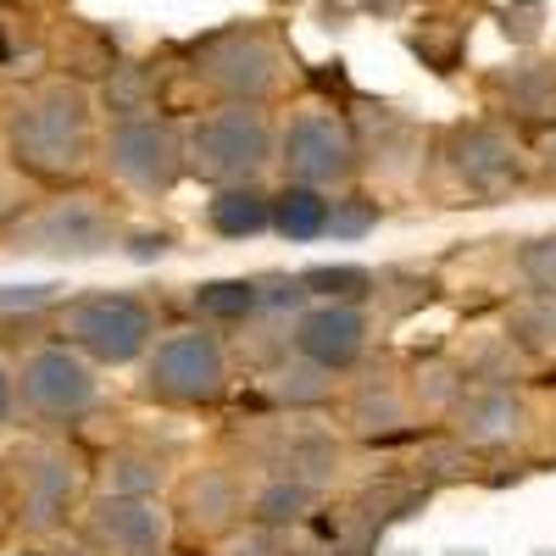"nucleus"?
Wrapping results in <instances>:
<instances>
[{
    "mask_svg": "<svg viewBox=\"0 0 556 556\" xmlns=\"http://www.w3.org/2000/svg\"><path fill=\"white\" fill-rule=\"evenodd\" d=\"M262 306L267 312H306V285L301 278H262Z\"/></svg>",
    "mask_w": 556,
    "mask_h": 556,
    "instance_id": "nucleus-30",
    "label": "nucleus"
},
{
    "mask_svg": "<svg viewBox=\"0 0 556 556\" xmlns=\"http://www.w3.org/2000/svg\"><path fill=\"white\" fill-rule=\"evenodd\" d=\"M228 556H273V540H267V534H251V540H235V545H228Z\"/></svg>",
    "mask_w": 556,
    "mask_h": 556,
    "instance_id": "nucleus-35",
    "label": "nucleus"
},
{
    "mask_svg": "<svg viewBox=\"0 0 556 556\" xmlns=\"http://www.w3.org/2000/svg\"><path fill=\"white\" fill-rule=\"evenodd\" d=\"M506 96H513V112L540 123V117H556V67L534 62V67H518L513 84H506Z\"/></svg>",
    "mask_w": 556,
    "mask_h": 556,
    "instance_id": "nucleus-22",
    "label": "nucleus"
},
{
    "mask_svg": "<svg viewBox=\"0 0 556 556\" xmlns=\"http://www.w3.org/2000/svg\"><path fill=\"white\" fill-rule=\"evenodd\" d=\"M367 351V312L356 301H317L295 323V356L323 367V374H345Z\"/></svg>",
    "mask_w": 556,
    "mask_h": 556,
    "instance_id": "nucleus-10",
    "label": "nucleus"
},
{
    "mask_svg": "<svg viewBox=\"0 0 556 556\" xmlns=\"http://www.w3.org/2000/svg\"><path fill=\"white\" fill-rule=\"evenodd\" d=\"M112 245H117V217L101 201H89V195L51 201L34 223L17 228V251H34V256L84 262V256H106Z\"/></svg>",
    "mask_w": 556,
    "mask_h": 556,
    "instance_id": "nucleus-9",
    "label": "nucleus"
},
{
    "mask_svg": "<svg viewBox=\"0 0 556 556\" xmlns=\"http://www.w3.org/2000/svg\"><path fill=\"white\" fill-rule=\"evenodd\" d=\"M506 329H513V345H523V351H545L551 334H556V312H545V306H518Z\"/></svg>",
    "mask_w": 556,
    "mask_h": 556,
    "instance_id": "nucleus-28",
    "label": "nucleus"
},
{
    "mask_svg": "<svg viewBox=\"0 0 556 556\" xmlns=\"http://www.w3.org/2000/svg\"><path fill=\"white\" fill-rule=\"evenodd\" d=\"M518 267L534 278V285H551V278H556V240H534V245H523V251H518Z\"/></svg>",
    "mask_w": 556,
    "mask_h": 556,
    "instance_id": "nucleus-31",
    "label": "nucleus"
},
{
    "mask_svg": "<svg viewBox=\"0 0 556 556\" xmlns=\"http://www.w3.org/2000/svg\"><path fill=\"white\" fill-rule=\"evenodd\" d=\"M329 212L334 201L312 190V184H285L273 195V235H285L290 245H306V240H323L329 235Z\"/></svg>",
    "mask_w": 556,
    "mask_h": 556,
    "instance_id": "nucleus-16",
    "label": "nucleus"
},
{
    "mask_svg": "<svg viewBox=\"0 0 556 556\" xmlns=\"http://www.w3.org/2000/svg\"><path fill=\"white\" fill-rule=\"evenodd\" d=\"M406 424V412L395 401V390H362L351 401V429L356 434H395Z\"/></svg>",
    "mask_w": 556,
    "mask_h": 556,
    "instance_id": "nucleus-25",
    "label": "nucleus"
},
{
    "mask_svg": "<svg viewBox=\"0 0 556 556\" xmlns=\"http://www.w3.org/2000/svg\"><path fill=\"white\" fill-rule=\"evenodd\" d=\"M451 424H456V440H468V445H501V440L518 434L523 406H518V395L506 384H479V390L456 395Z\"/></svg>",
    "mask_w": 556,
    "mask_h": 556,
    "instance_id": "nucleus-13",
    "label": "nucleus"
},
{
    "mask_svg": "<svg viewBox=\"0 0 556 556\" xmlns=\"http://www.w3.org/2000/svg\"><path fill=\"white\" fill-rule=\"evenodd\" d=\"M184 513H190L201 529H223L228 518L240 513V490L228 473H201L190 479V490H184Z\"/></svg>",
    "mask_w": 556,
    "mask_h": 556,
    "instance_id": "nucleus-20",
    "label": "nucleus"
},
{
    "mask_svg": "<svg viewBox=\"0 0 556 556\" xmlns=\"http://www.w3.org/2000/svg\"><path fill=\"white\" fill-rule=\"evenodd\" d=\"M195 73L228 106H262L278 84V51L262 28H223L201 45Z\"/></svg>",
    "mask_w": 556,
    "mask_h": 556,
    "instance_id": "nucleus-7",
    "label": "nucleus"
},
{
    "mask_svg": "<svg viewBox=\"0 0 556 556\" xmlns=\"http://www.w3.org/2000/svg\"><path fill=\"white\" fill-rule=\"evenodd\" d=\"M12 406H17V379H12V367L0 362V424L12 417Z\"/></svg>",
    "mask_w": 556,
    "mask_h": 556,
    "instance_id": "nucleus-34",
    "label": "nucleus"
},
{
    "mask_svg": "<svg viewBox=\"0 0 556 556\" xmlns=\"http://www.w3.org/2000/svg\"><path fill=\"white\" fill-rule=\"evenodd\" d=\"M334 468H340V451L323 440V434H301L285 456H278V479H295L306 490H323V484L334 479Z\"/></svg>",
    "mask_w": 556,
    "mask_h": 556,
    "instance_id": "nucleus-19",
    "label": "nucleus"
},
{
    "mask_svg": "<svg viewBox=\"0 0 556 556\" xmlns=\"http://www.w3.org/2000/svg\"><path fill=\"white\" fill-rule=\"evenodd\" d=\"M51 301V285H0V312H34Z\"/></svg>",
    "mask_w": 556,
    "mask_h": 556,
    "instance_id": "nucleus-32",
    "label": "nucleus"
},
{
    "mask_svg": "<svg viewBox=\"0 0 556 556\" xmlns=\"http://www.w3.org/2000/svg\"><path fill=\"white\" fill-rule=\"evenodd\" d=\"M89 540L106 556H162L167 518L151 495H101L89 513Z\"/></svg>",
    "mask_w": 556,
    "mask_h": 556,
    "instance_id": "nucleus-12",
    "label": "nucleus"
},
{
    "mask_svg": "<svg viewBox=\"0 0 556 556\" xmlns=\"http://www.w3.org/2000/svg\"><path fill=\"white\" fill-rule=\"evenodd\" d=\"M278 162H285L290 184H312V190H329V184H345L362 167V146L345 117L334 112H306L285 128L278 139Z\"/></svg>",
    "mask_w": 556,
    "mask_h": 556,
    "instance_id": "nucleus-8",
    "label": "nucleus"
},
{
    "mask_svg": "<svg viewBox=\"0 0 556 556\" xmlns=\"http://www.w3.org/2000/svg\"><path fill=\"white\" fill-rule=\"evenodd\" d=\"M101 156L123 184H134V190H146V195H167L173 184L190 173V146H184V134L167 117L112 123Z\"/></svg>",
    "mask_w": 556,
    "mask_h": 556,
    "instance_id": "nucleus-6",
    "label": "nucleus"
},
{
    "mask_svg": "<svg viewBox=\"0 0 556 556\" xmlns=\"http://www.w3.org/2000/svg\"><path fill=\"white\" fill-rule=\"evenodd\" d=\"M190 173L228 190V184H256V173L273 162V128L256 106H223L190 128Z\"/></svg>",
    "mask_w": 556,
    "mask_h": 556,
    "instance_id": "nucleus-3",
    "label": "nucleus"
},
{
    "mask_svg": "<svg viewBox=\"0 0 556 556\" xmlns=\"http://www.w3.org/2000/svg\"><path fill=\"white\" fill-rule=\"evenodd\" d=\"M379 201L374 195H340L334 201V212H329V235L334 240H367L379 228Z\"/></svg>",
    "mask_w": 556,
    "mask_h": 556,
    "instance_id": "nucleus-26",
    "label": "nucleus"
},
{
    "mask_svg": "<svg viewBox=\"0 0 556 556\" xmlns=\"http://www.w3.org/2000/svg\"><path fill=\"white\" fill-rule=\"evenodd\" d=\"M445 156H451L456 178L468 184L473 195H484V201L506 195L518 184V139L506 128H495V123H462V128H451Z\"/></svg>",
    "mask_w": 556,
    "mask_h": 556,
    "instance_id": "nucleus-11",
    "label": "nucleus"
},
{
    "mask_svg": "<svg viewBox=\"0 0 556 556\" xmlns=\"http://www.w3.org/2000/svg\"><path fill=\"white\" fill-rule=\"evenodd\" d=\"M73 490H78V473L67 456H39L34 468L23 473V529L34 534H51L67 523V506H73Z\"/></svg>",
    "mask_w": 556,
    "mask_h": 556,
    "instance_id": "nucleus-14",
    "label": "nucleus"
},
{
    "mask_svg": "<svg viewBox=\"0 0 556 556\" xmlns=\"http://www.w3.org/2000/svg\"><path fill=\"white\" fill-rule=\"evenodd\" d=\"M96 362L78 356L73 345H39L17 367V401L39 417V424H78L96 406Z\"/></svg>",
    "mask_w": 556,
    "mask_h": 556,
    "instance_id": "nucleus-5",
    "label": "nucleus"
},
{
    "mask_svg": "<svg viewBox=\"0 0 556 556\" xmlns=\"http://www.w3.org/2000/svg\"><path fill=\"white\" fill-rule=\"evenodd\" d=\"M206 228L217 240H256L273 228V195L262 184H228L206 201Z\"/></svg>",
    "mask_w": 556,
    "mask_h": 556,
    "instance_id": "nucleus-15",
    "label": "nucleus"
},
{
    "mask_svg": "<svg viewBox=\"0 0 556 556\" xmlns=\"http://www.w3.org/2000/svg\"><path fill=\"white\" fill-rule=\"evenodd\" d=\"M101 106L112 112V123H134V117H151V106H156V78H151V67H112L106 73V84H101Z\"/></svg>",
    "mask_w": 556,
    "mask_h": 556,
    "instance_id": "nucleus-18",
    "label": "nucleus"
},
{
    "mask_svg": "<svg viewBox=\"0 0 556 556\" xmlns=\"http://www.w3.org/2000/svg\"><path fill=\"white\" fill-rule=\"evenodd\" d=\"M228 390V351L206 329H178L151 345L146 395L162 406H212Z\"/></svg>",
    "mask_w": 556,
    "mask_h": 556,
    "instance_id": "nucleus-4",
    "label": "nucleus"
},
{
    "mask_svg": "<svg viewBox=\"0 0 556 556\" xmlns=\"http://www.w3.org/2000/svg\"><path fill=\"white\" fill-rule=\"evenodd\" d=\"M167 251H173L167 228H139V235H128V256L134 262H151V256H167Z\"/></svg>",
    "mask_w": 556,
    "mask_h": 556,
    "instance_id": "nucleus-33",
    "label": "nucleus"
},
{
    "mask_svg": "<svg viewBox=\"0 0 556 556\" xmlns=\"http://www.w3.org/2000/svg\"><path fill=\"white\" fill-rule=\"evenodd\" d=\"M190 306L206 323H245L262 312V278H206V285H195Z\"/></svg>",
    "mask_w": 556,
    "mask_h": 556,
    "instance_id": "nucleus-17",
    "label": "nucleus"
},
{
    "mask_svg": "<svg viewBox=\"0 0 556 556\" xmlns=\"http://www.w3.org/2000/svg\"><path fill=\"white\" fill-rule=\"evenodd\" d=\"M540 23H545L540 0H523V7H506V12H501L506 39H518V45H534V39H540Z\"/></svg>",
    "mask_w": 556,
    "mask_h": 556,
    "instance_id": "nucleus-29",
    "label": "nucleus"
},
{
    "mask_svg": "<svg viewBox=\"0 0 556 556\" xmlns=\"http://www.w3.org/2000/svg\"><path fill=\"white\" fill-rule=\"evenodd\" d=\"M273 401H285V406H323L334 395V374H323V367L312 362H290V367H278V374L267 379Z\"/></svg>",
    "mask_w": 556,
    "mask_h": 556,
    "instance_id": "nucleus-21",
    "label": "nucleus"
},
{
    "mask_svg": "<svg viewBox=\"0 0 556 556\" xmlns=\"http://www.w3.org/2000/svg\"><path fill=\"white\" fill-rule=\"evenodd\" d=\"M312 495H317V490H306V484H295V479H273V484H262V495H256L251 513H256L262 529H290V523L306 518Z\"/></svg>",
    "mask_w": 556,
    "mask_h": 556,
    "instance_id": "nucleus-23",
    "label": "nucleus"
},
{
    "mask_svg": "<svg viewBox=\"0 0 556 556\" xmlns=\"http://www.w3.org/2000/svg\"><path fill=\"white\" fill-rule=\"evenodd\" d=\"M7 156L17 173L62 184L89 167V96L78 84H51L17 101L7 117Z\"/></svg>",
    "mask_w": 556,
    "mask_h": 556,
    "instance_id": "nucleus-1",
    "label": "nucleus"
},
{
    "mask_svg": "<svg viewBox=\"0 0 556 556\" xmlns=\"http://www.w3.org/2000/svg\"><path fill=\"white\" fill-rule=\"evenodd\" d=\"M301 285H306V295H317V301H356V306H362V295H374L379 278L367 273V267H306Z\"/></svg>",
    "mask_w": 556,
    "mask_h": 556,
    "instance_id": "nucleus-24",
    "label": "nucleus"
},
{
    "mask_svg": "<svg viewBox=\"0 0 556 556\" xmlns=\"http://www.w3.org/2000/svg\"><path fill=\"white\" fill-rule=\"evenodd\" d=\"M340 556H362V551H340Z\"/></svg>",
    "mask_w": 556,
    "mask_h": 556,
    "instance_id": "nucleus-37",
    "label": "nucleus"
},
{
    "mask_svg": "<svg viewBox=\"0 0 556 556\" xmlns=\"http://www.w3.org/2000/svg\"><path fill=\"white\" fill-rule=\"evenodd\" d=\"M112 495H151L162 484V462L156 456H117L112 462Z\"/></svg>",
    "mask_w": 556,
    "mask_h": 556,
    "instance_id": "nucleus-27",
    "label": "nucleus"
},
{
    "mask_svg": "<svg viewBox=\"0 0 556 556\" xmlns=\"http://www.w3.org/2000/svg\"><path fill=\"white\" fill-rule=\"evenodd\" d=\"M62 334L96 367H128L139 356H151V345H156V306L128 290H96V295L67 301Z\"/></svg>",
    "mask_w": 556,
    "mask_h": 556,
    "instance_id": "nucleus-2",
    "label": "nucleus"
},
{
    "mask_svg": "<svg viewBox=\"0 0 556 556\" xmlns=\"http://www.w3.org/2000/svg\"><path fill=\"white\" fill-rule=\"evenodd\" d=\"M362 7H367V12H384V17H390V12L401 7V0H362Z\"/></svg>",
    "mask_w": 556,
    "mask_h": 556,
    "instance_id": "nucleus-36",
    "label": "nucleus"
}]
</instances>
